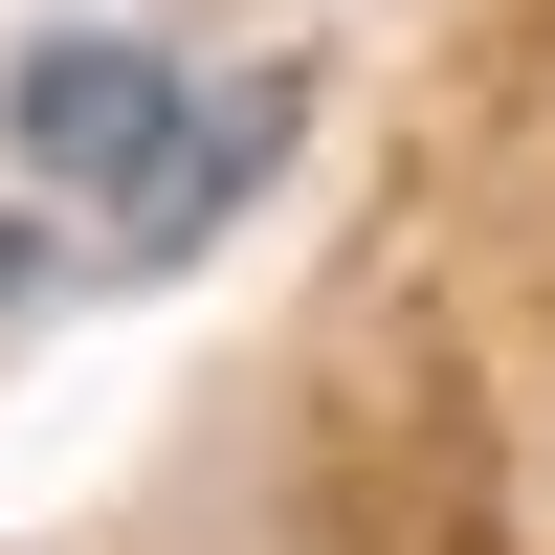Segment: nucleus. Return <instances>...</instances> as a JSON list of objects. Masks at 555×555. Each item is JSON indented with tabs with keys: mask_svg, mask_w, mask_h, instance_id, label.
<instances>
[{
	"mask_svg": "<svg viewBox=\"0 0 555 555\" xmlns=\"http://www.w3.org/2000/svg\"><path fill=\"white\" fill-rule=\"evenodd\" d=\"M178 112H201V89H178L133 23H44L23 67H0V133H23V178H67V201H133L156 245H178V222H201L245 156H267V112H289V89H245L222 133H178Z\"/></svg>",
	"mask_w": 555,
	"mask_h": 555,
	"instance_id": "obj_1",
	"label": "nucleus"
},
{
	"mask_svg": "<svg viewBox=\"0 0 555 555\" xmlns=\"http://www.w3.org/2000/svg\"><path fill=\"white\" fill-rule=\"evenodd\" d=\"M0 289H23V222H0Z\"/></svg>",
	"mask_w": 555,
	"mask_h": 555,
	"instance_id": "obj_2",
	"label": "nucleus"
}]
</instances>
